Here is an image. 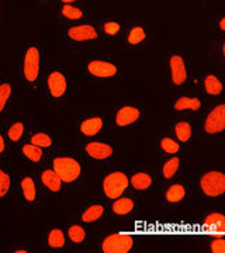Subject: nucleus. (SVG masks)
Returning a JSON list of instances; mask_svg holds the SVG:
<instances>
[{"label":"nucleus","instance_id":"24","mask_svg":"<svg viewBox=\"0 0 225 253\" xmlns=\"http://www.w3.org/2000/svg\"><path fill=\"white\" fill-rule=\"evenodd\" d=\"M17 148L21 158L33 166H40V165L46 162V159H48V151L46 149L31 144L28 141H24L23 144L18 145Z\"/></svg>","mask_w":225,"mask_h":253},{"label":"nucleus","instance_id":"10","mask_svg":"<svg viewBox=\"0 0 225 253\" xmlns=\"http://www.w3.org/2000/svg\"><path fill=\"white\" fill-rule=\"evenodd\" d=\"M169 82L173 87L184 86L190 79V58L183 51L175 49L168 55Z\"/></svg>","mask_w":225,"mask_h":253},{"label":"nucleus","instance_id":"14","mask_svg":"<svg viewBox=\"0 0 225 253\" xmlns=\"http://www.w3.org/2000/svg\"><path fill=\"white\" fill-rule=\"evenodd\" d=\"M82 152L90 161L103 163L108 162L113 158V155L116 154V146L106 139L93 138V139H85V142H82Z\"/></svg>","mask_w":225,"mask_h":253},{"label":"nucleus","instance_id":"40","mask_svg":"<svg viewBox=\"0 0 225 253\" xmlns=\"http://www.w3.org/2000/svg\"><path fill=\"white\" fill-rule=\"evenodd\" d=\"M10 251H11V252H16V253L30 252V249H28L27 246H23V245H13V246H10Z\"/></svg>","mask_w":225,"mask_h":253},{"label":"nucleus","instance_id":"5","mask_svg":"<svg viewBox=\"0 0 225 253\" xmlns=\"http://www.w3.org/2000/svg\"><path fill=\"white\" fill-rule=\"evenodd\" d=\"M63 40L72 46H85L103 40V34L96 21L85 20L68 23L63 27Z\"/></svg>","mask_w":225,"mask_h":253},{"label":"nucleus","instance_id":"20","mask_svg":"<svg viewBox=\"0 0 225 253\" xmlns=\"http://www.w3.org/2000/svg\"><path fill=\"white\" fill-rule=\"evenodd\" d=\"M28 131V123L23 118H11L3 128V134L10 146H18L23 144L27 139Z\"/></svg>","mask_w":225,"mask_h":253},{"label":"nucleus","instance_id":"33","mask_svg":"<svg viewBox=\"0 0 225 253\" xmlns=\"http://www.w3.org/2000/svg\"><path fill=\"white\" fill-rule=\"evenodd\" d=\"M66 229V238H68V244L73 246H83L88 244L89 241V232L85 224H82L81 221L71 222L68 224Z\"/></svg>","mask_w":225,"mask_h":253},{"label":"nucleus","instance_id":"15","mask_svg":"<svg viewBox=\"0 0 225 253\" xmlns=\"http://www.w3.org/2000/svg\"><path fill=\"white\" fill-rule=\"evenodd\" d=\"M136 246V239L130 234L110 232L100 242V251L104 253H128Z\"/></svg>","mask_w":225,"mask_h":253},{"label":"nucleus","instance_id":"43","mask_svg":"<svg viewBox=\"0 0 225 253\" xmlns=\"http://www.w3.org/2000/svg\"><path fill=\"white\" fill-rule=\"evenodd\" d=\"M1 31H3V24H1V16H0V37H1Z\"/></svg>","mask_w":225,"mask_h":253},{"label":"nucleus","instance_id":"25","mask_svg":"<svg viewBox=\"0 0 225 253\" xmlns=\"http://www.w3.org/2000/svg\"><path fill=\"white\" fill-rule=\"evenodd\" d=\"M58 14L66 23H78L90 20L89 10L81 3H68V4H58Z\"/></svg>","mask_w":225,"mask_h":253},{"label":"nucleus","instance_id":"31","mask_svg":"<svg viewBox=\"0 0 225 253\" xmlns=\"http://www.w3.org/2000/svg\"><path fill=\"white\" fill-rule=\"evenodd\" d=\"M172 135L175 136L180 144L187 145L194 138V126L189 118L180 117L172 124Z\"/></svg>","mask_w":225,"mask_h":253},{"label":"nucleus","instance_id":"35","mask_svg":"<svg viewBox=\"0 0 225 253\" xmlns=\"http://www.w3.org/2000/svg\"><path fill=\"white\" fill-rule=\"evenodd\" d=\"M203 222L206 224L207 226H211V228H214L217 231H220V232H223V229H224L225 225V215L223 211H210L206 214V217L203 218Z\"/></svg>","mask_w":225,"mask_h":253},{"label":"nucleus","instance_id":"18","mask_svg":"<svg viewBox=\"0 0 225 253\" xmlns=\"http://www.w3.org/2000/svg\"><path fill=\"white\" fill-rule=\"evenodd\" d=\"M201 110H203V100L197 96L179 94L173 97L171 103V111L180 117L196 116Z\"/></svg>","mask_w":225,"mask_h":253},{"label":"nucleus","instance_id":"41","mask_svg":"<svg viewBox=\"0 0 225 253\" xmlns=\"http://www.w3.org/2000/svg\"><path fill=\"white\" fill-rule=\"evenodd\" d=\"M37 4H41V6H51L56 3V0H36Z\"/></svg>","mask_w":225,"mask_h":253},{"label":"nucleus","instance_id":"32","mask_svg":"<svg viewBox=\"0 0 225 253\" xmlns=\"http://www.w3.org/2000/svg\"><path fill=\"white\" fill-rule=\"evenodd\" d=\"M28 142L41 146L46 151H51L55 148V136L51 131L45 129V128H34L28 131L27 139Z\"/></svg>","mask_w":225,"mask_h":253},{"label":"nucleus","instance_id":"38","mask_svg":"<svg viewBox=\"0 0 225 253\" xmlns=\"http://www.w3.org/2000/svg\"><path fill=\"white\" fill-rule=\"evenodd\" d=\"M10 145L6 139V136L3 134V129H0V161H4L6 156L9 155Z\"/></svg>","mask_w":225,"mask_h":253},{"label":"nucleus","instance_id":"23","mask_svg":"<svg viewBox=\"0 0 225 253\" xmlns=\"http://www.w3.org/2000/svg\"><path fill=\"white\" fill-rule=\"evenodd\" d=\"M45 246L51 252H62L68 248L66 229L61 225H51L45 232Z\"/></svg>","mask_w":225,"mask_h":253},{"label":"nucleus","instance_id":"30","mask_svg":"<svg viewBox=\"0 0 225 253\" xmlns=\"http://www.w3.org/2000/svg\"><path fill=\"white\" fill-rule=\"evenodd\" d=\"M201 86H203V90L207 96L211 97H218L224 93V81H223V76L220 73L210 72L203 73L201 76Z\"/></svg>","mask_w":225,"mask_h":253},{"label":"nucleus","instance_id":"2","mask_svg":"<svg viewBox=\"0 0 225 253\" xmlns=\"http://www.w3.org/2000/svg\"><path fill=\"white\" fill-rule=\"evenodd\" d=\"M82 71L91 82L117 83L124 76V65L117 55L110 52H93L85 58Z\"/></svg>","mask_w":225,"mask_h":253},{"label":"nucleus","instance_id":"3","mask_svg":"<svg viewBox=\"0 0 225 253\" xmlns=\"http://www.w3.org/2000/svg\"><path fill=\"white\" fill-rule=\"evenodd\" d=\"M45 48L44 44L38 40H28L23 44L21 62H20V75L23 83L28 90L40 91V84L44 75Z\"/></svg>","mask_w":225,"mask_h":253},{"label":"nucleus","instance_id":"1","mask_svg":"<svg viewBox=\"0 0 225 253\" xmlns=\"http://www.w3.org/2000/svg\"><path fill=\"white\" fill-rule=\"evenodd\" d=\"M48 106H65L71 94V73L62 63H46L40 91Z\"/></svg>","mask_w":225,"mask_h":253},{"label":"nucleus","instance_id":"37","mask_svg":"<svg viewBox=\"0 0 225 253\" xmlns=\"http://www.w3.org/2000/svg\"><path fill=\"white\" fill-rule=\"evenodd\" d=\"M224 46H225V40L224 38H220L214 45V55H216L217 62L223 63L225 61L224 56Z\"/></svg>","mask_w":225,"mask_h":253},{"label":"nucleus","instance_id":"29","mask_svg":"<svg viewBox=\"0 0 225 253\" xmlns=\"http://www.w3.org/2000/svg\"><path fill=\"white\" fill-rule=\"evenodd\" d=\"M181 166H183V162H181L180 155L166 156V159L161 163V168H159V179L165 183L175 180L179 176Z\"/></svg>","mask_w":225,"mask_h":253},{"label":"nucleus","instance_id":"17","mask_svg":"<svg viewBox=\"0 0 225 253\" xmlns=\"http://www.w3.org/2000/svg\"><path fill=\"white\" fill-rule=\"evenodd\" d=\"M36 176L44 193L49 194V196H61L63 193V190H65V183L61 180V177H59V176H58L46 163L40 165Z\"/></svg>","mask_w":225,"mask_h":253},{"label":"nucleus","instance_id":"13","mask_svg":"<svg viewBox=\"0 0 225 253\" xmlns=\"http://www.w3.org/2000/svg\"><path fill=\"white\" fill-rule=\"evenodd\" d=\"M107 126V120L101 111H89L78 121V134L83 139L99 138Z\"/></svg>","mask_w":225,"mask_h":253},{"label":"nucleus","instance_id":"9","mask_svg":"<svg viewBox=\"0 0 225 253\" xmlns=\"http://www.w3.org/2000/svg\"><path fill=\"white\" fill-rule=\"evenodd\" d=\"M17 189L23 201L28 207L40 208L44 204V191L41 189L36 173H21L17 176Z\"/></svg>","mask_w":225,"mask_h":253},{"label":"nucleus","instance_id":"27","mask_svg":"<svg viewBox=\"0 0 225 253\" xmlns=\"http://www.w3.org/2000/svg\"><path fill=\"white\" fill-rule=\"evenodd\" d=\"M136 200L130 196V194H123L117 199H114L111 201L110 206V211L114 217L117 218H126L130 217L131 214H134V211L136 210Z\"/></svg>","mask_w":225,"mask_h":253},{"label":"nucleus","instance_id":"11","mask_svg":"<svg viewBox=\"0 0 225 253\" xmlns=\"http://www.w3.org/2000/svg\"><path fill=\"white\" fill-rule=\"evenodd\" d=\"M149 40V30L144 20L135 18L133 21L127 23V28L123 41H124V48L127 51H139L146 45Z\"/></svg>","mask_w":225,"mask_h":253},{"label":"nucleus","instance_id":"26","mask_svg":"<svg viewBox=\"0 0 225 253\" xmlns=\"http://www.w3.org/2000/svg\"><path fill=\"white\" fill-rule=\"evenodd\" d=\"M14 82L11 78H0V118H4L9 116L13 100H14Z\"/></svg>","mask_w":225,"mask_h":253},{"label":"nucleus","instance_id":"28","mask_svg":"<svg viewBox=\"0 0 225 253\" xmlns=\"http://www.w3.org/2000/svg\"><path fill=\"white\" fill-rule=\"evenodd\" d=\"M14 174L7 163L0 161V203H6L13 194L14 189Z\"/></svg>","mask_w":225,"mask_h":253},{"label":"nucleus","instance_id":"34","mask_svg":"<svg viewBox=\"0 0 225 253\" xmlns=\"http://www.w3.org/2000/svg\"><path fill=\"white\" fill-rule=\"evenodd\" d=\"M183 146L184 145L180 144L172 134H165L158 139V148H159L161 154L165 155V156L180 155L183 151Z\"/></svg>","mask_w":225,"mask_h":253},{"label":"nucleus","instance_id":"42","mask_svg":"<svg viewBox=\"0 0 225 253\" xmlns=\"http://www.w3.org/2000/svg\"><path fill=\"white\" fill-rule=\"evenodd\" d=\"M58 4H68V3H79V0H56Z\"/></svg>","mask_w":225,"mask_h":253},{"label":"nucleus","instance_id":"36","mask_svg":"<svg viewBox=\"0 0 225 253\" xmlns=\"http://www.w3.org/2000/svg\"><path fill=\"white\" fill-rule=\"evenodd\" d=\"M210 252L211 253H224L225 252V241L223 236H217L214 239H211V242L208 245Z\"/></svg>","mask_w":225,"mask_h":253},{"label":"nucleus","instance_id":"4","mask_svg":"<svg viewBox=\"0 0 225 253\" xmlns=\"http://www.w3.org/2000/svg\"><path fill=\"white\" fill-rule=\"evenodd\" d=\"M45 163L61 177L65 186H76L85 180L86 168L78 155L55 154L49 156Z\"/></svg>","mask_w":225,"mask_h":253},{"label":"nucleus","instance_id":"12","mask_svg":"<svg viewBox=\"0 0 225 253\" xmlns=\"http://www.w3.org/2000/svg\"><path fill=\"white\" fill-rule=\"evenodd\" d=\"M201 128L208 138H217L225 132V103L220 101L218 104L210 107L203 116Z\"/></svg>","mask_w":225,"mask_h":253},{"label":"nucleus","instance_id":"39","mask_svg":"<svg viewBox=\"0 0 225 253\" xmlns=\"http://www.w3.org/2000/svg\"><path fill=\"white\" fill-rule=\"evenodd\" d=\"M216 26L217 30H218V33H225V17L223 14H220V16H217L216 18Z\"/></svg>","mask_w":225,"mask_h":253},{"label":"nucleus","instance_id":"6","mask_svg":"<svg viewBox=\"0 0 225 253\" xmlns=\"http://www.w3.org/2000/svg\"><path fill=\"white\" fill-rule=\"evenodd\" d=\"M197 190L207 199H220L225 194V172L221 166L203 169L197 176Z\"/></svg>","mask_w":225,"mask_h":253},{"label":"nucleus","instance_id":"8","mask_svg":"<svg viewBox=\"0 0 225 253\" xmlns=\"http://www.w3.org/2000/svg\"><path fill=\"white\" fill-rule=\"evenodd\" d=\"M128 190H130V173L121 168L108 170L101 179V193L104 199L108 201H113L120 196L126 194Z\"/></svg>","mask_w":225,"mask_h":253},{"label":"nucleus","instance_id":"16","mask_svg":"<svg viewBox=\"0 0 225 253\" xmlns=\"http://www.w3.org/2000/svg\"><path fill=\"white\" fill-rule=\"evenodd\" d=\"M190 187L184 181L172 180L165 184L161 194V200L168 207H180L190 199Z\"/></svg>","mask_w":225,"mask_h":253},{"label":"nucleus","instance_id":"21","mask_svg":"<svg viewBox=\"0 0 225 253\" xmlns=\"http://www.w3.org/2000/svg\"><path fill=\"white\" fill-rule=\"evenodd\" d=\"M158 177L148 169H138L130 174V189H133L139 194L152 191L156 186Z\"/></svg>","mask_w":225,"mask_h":253},{"label":"nucleus","instance_id":"19","mask_svg":"<svg viewBox=\"0 0 225 253\" xmlns=\"http://www.w3.org/2000/svg\"><path fill=\"white\" fill-rule=\"evenodd\" d=\"M107 214L108 207L106 206V203L100 200H94V201H89L88 204L82 207L78 221H81L82 224H85L86 226L96 225L107 217Z\"/></svg>","mask_w":225,"mask_h":253},{"label":"nucleus","instance_id":"22","mask_svg":"<svg viewBox=\"0 0 225 253\" xmlns=\"http://www.w3.org/2000/svg\"><path fill=\"white\" fill-rule=\"evenodd\" d=\"M99 26L100 31L103 34V38L108 40H120L123 38L127 28V21L120 17H104L96 21Z\"/></svg>","mask_w":225,"mask_h":253},{"label":"nucleus","instance_id":"7","mask_svg":"<svg viewBox=\"0 0 225 253\" xmlns=\"http://www.w3.org/2000/svg\"><path fill=\"white\" fill-rule=\"evenodd\" d=\"M144 107L135 101H126L117 106L113 111L111 126L118 129H130L144 123Z\"/></svg>","mask_w":225,"mask_h":253}]
</instances>
